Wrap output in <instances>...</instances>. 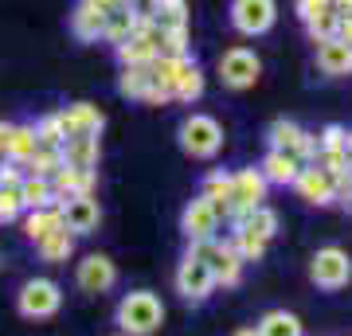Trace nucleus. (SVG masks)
<instances>
[{
	"label": "nucleus",
	"mask_w": 352,
	"mask_h": 336,
	"mask_svg": "<svg viewBox=\"0 0 352 336\" xmlns=\"http://www.w3.org/2000/svg\"><path fill=\"white\" fill-rule=\"evenodd\" d=\"M113 321H118L122 336H153L164 324V305L153 289H133L118 301Z\"/></svg>",
	"instance_id": "obj_1"
},
{
	"label": "nucleus",
	"mask_w": 352,
	"mask_h": 336,
	"mask_svg": "<svg viewBox=\"0 0 352 336\" xmlns=\"http://www.w3.org/2000/svg\"><path fill=\"white\" fill-rule=\"evenodd\" d=\"M176 141H180L184 157H192V161H215L219 149H223V125L215 122L212 113H188L176 129Z\"/></svg>",
	"instance_id": "obj_2"
},
{
	"label": "nucleus",
	"mask_w": 352,
	"mask_h": 336,
	"mask_svg": "<svg viewBox=\"0 0 352 336\" xmlns=\"http://www.w3.org/2000/svg\"><path fill=\"white\" fill-rule=\"evenodd\" d=\"M188 250L196 254V258L212 270L215 278V286H223V289H235L243 282V266L247 262L239 258V250L231 247V238H204V243H188Z\"/></svg>",
	"instance_id": "obj_3"
},
{
	"label": "nucleus",
	"mask_w": 352,
	"mask_h": 336,
	"mask_svg": "<svg viewBox=\"0 0 352 336\" xmlns=\"http://www.w3.org/2000/svg\"><path fill=\"white\" fill-rule=\"evenodd\" d=\"M63 309V286L55 278H28L16 293V313L24 321H47Z\"/></svg>",
	"instance_id": "obj_4"
},
{
	"label": "nucleus",
	"mask_w": 352,
	"mask_h": 336,
	"mask_svg": "<svg viewBox=\"0 0 352 336\" xmlns=\"http://www.w3.org/2000/svg\"><path fill=\"white\" fill-rule=\"evenodd\" d=\"M309 282H314L317 289H325V293L344 289L352 282V258H349V250L321 247L314 258H309Z\"/></svg>",
	"instance_id": "obj_5"
},
{
	"label": "nucleus",
	"mask_w": 352,
	"mask_h": 336,
	"mask_svg": "<svg viewBox=\"0 0 352 336\" xmlns=\"http://www.w3.org/2000/svg\"><path fill=\"white\" fill-rule=\"evenodd\" d=\"M215 71H219V82L227 90H251L263 75V59L251 47H227L215 63Z\"/></svg>",
	"instance_id": "obj_6"
},
{
	"label": "nucleus",
	"mask_w": 352,
	"mask_h": 336,
	"mask_svg": "<svg viewBox=\"0 0 352 336\" xmlns=\"http://www.w3.org/2000/svg\"><path fill=\"white\" fill-rule=\"evenodd\" d=\"M266 180L258 168H239V172H231V203H227V223H239L247 212L254 208H263L266 199Z\"/></svg>",
	"instance_id": "obj_7"
},
{
	"label": "nucleus",
	"mask_w": 352,
	"mask_h": 336,
	"mask_svg": "<svg viewBox=\"0 0 352 336\" xmlns=\"http://www.w3.org/2000/svg\"><path fill=\"white\" fill-rule=\"evenodd\" d=\"M266 145L278 153H289V157H298L302 164H314L317 157V137L314 133H305L298 122H289V117H278V122H270V129H266Z\"/></svg>",
	"instance_id": "obj_8"
},
{
	"label": "nucleus",
	"mask_w": 352,
	"mask_h": 336,
	"mask_svg": "<svg viewBox=\"0 0 352 336\" xmlns=\"http://www.w3.org/2000/svg\"><path fill=\"white\" fill-rule=\"evenodd\" d=\"M278 24V0H231V27L239 36H266Z\"/></svg>",
	"instance_id": "obj_9"
},
{
	"label": "nucleus",
	"mask_w": 352,
	"mask_h": 336,
	"mask_svg": "<svg viewBox=\"0 0 352 336\" xmlns=\"http://www.w3.org/2000/svg\"><path fill=\"white\" fill-rule=\"evenodd\" d=\"M176 293L188 301V305H204V301L215 293V278H212V270L204 266L192 250H184V258H180V266H176Z\"/></svg>",
	"instance_id": "obj_10"
},
{
	"label": "nucleus",
	"mask_w": 352,
	"mask_h": 336,
	"mask_svg": "<svg viewBox=\"0 0 352 336\" xmlns=\"http://www.w3.org/2000/svg\"><path fill=\"white\" fill-rule=\"evenodd\" d=\"M118 63L122 67H149L157 55H161V27L157 24H138V32L129 39H122L118 47H113Z\"/></svg>",
	"instance_id": "obj_11"
},
{
	"label": "nucleus",
	"mask_w": 352,
	"mask_h": 336,
	"mask_svg": "<svg viewBox=\"0 0 352 336\" xmlns=\"http://www.w3.org/2000/svg\"><path fill=\"white\" fill-rule=\"evenodd\" d=\"M75 286L82 293H110L118 286V266L110 254H87L75 266Z\"/></svg>",
	"instance_id": "obj_12"
},
{
	"label": "nucleus",
	"mask_w": 352,
	"mask_h": 336,
	"mask_svg": "<svg viewBox=\"0 0 352 336\" xmlns=\"http://www.w3.org/2000/svg\"><path fill=\"white\" fill-rule=\"evenodd\" d=\"M219 223H223V219H219V212H215V208H212V203H208L204 196H196V199L188 203V208L180 212V235L188 238V243H204V238H215Z\"/></svg>",
	"instance_id": "obj_13"
},
{
	"label": "nucleus",
	"mask_w": 352,
	"mask_h": 336,
	"mask_svg": "<svg viewBox=\"0 0 352 336\" xmlns=\"http://www.w3.org/2000/svg\"><path fill=\"white\" fill-rule=\"evenodd\" d=\"M59 215H63V227L71 235H90V231H98L102 223V208L94 196H71L59 203Z\"/></svg>",
	"instance_id": "obj_14"
},
{
	"label": "nucleus",
	"mask_w": 352,
	"mask_h": 336,
	"mask_svg": "<svg viewBox=\"0 0 352 336\" xmlns=\"http://www.w3.org/2000/svg\"><path fill=\"white\" fill-rule=\"evenodd\" d=\"M289 188H294L309 208H329V203H333V176L321 172L317 164H302V172L294 176Z\"/></svg>",
	"instance_id": "obj_15"
},
{
	"label": "nucleus",
	"mask_w": 352,
	"mask_h": 336,
	"mask_svg": "<svg viewBox=\"0 0 352 336\" xmlns=\"http://www.w3.org/2000/svg\"><path fill=\"white\" fill-rule=\"evenodd\" d=\"M51 188H55V199L63 203L71 196H94V188H98V172L94 168H59V172L51 176Z\"/></svg>",
	"instance_id": "obj_16"
},
{
	"label": "nucleus",
	"mask_w": 352,
	"mask_h": 336,
	"mask_svg": "<svg viewBox=\"0 0 352 336\" xmlns=\"http://www.w3.org/2000/svg\"><path fill=\"white\" fill-rule=\"evenodd\" d=\"M106 8L102 4H94V0H78L75 12H71V32H75V39H82V43H98L102 39V27H106Z\"/></svg>",
	"instance_id": "obj_17"
},
{
	"label": "nucleus",
	"mask_w": 352,
	"mask_h": 336,
	"mask_svg": "<svg viewBox=\"0 0 352 336\" xmlns=\"http://www.w3.org/2000/svg\"><path fill=\"white\" fill-rule=\"evenodd\" d=\"M317 71L329 78H344L352 75V47L344 43V39H321L317 43Z\"/></svg>",
	"instance_id": "obj_18"
},
{
	"label": "nucleus",
	"mask_w": 352,
	"mask_h": 336,
	"mask_svg": "<svg viewBox=\"0 0 352 336\" xmlns=\"http://www.w3.org/2000/svg\"><path fill=\"white\" fill-rule=\"evenodd\" d=\"M59 117L67 125V137H75V133H94L98 137L102 125H106V113L94 102H71L67 110H59Z\"/></svg>",
	"instance_id": "obj_19"
},
{
	"label": "nucleus",
	"mask_w": 352,
	"mask_h": 336,
	"mask_svg": "<svg viewBox=\"0 0 352 336\" xmlns=\"http://www.w3.org/2000/svg\"><path fill=\"white\" fill-rule=\"evenodd\" d=\"M63 153V164L67 168H98V157H102V141L94 133H75L59 145Z\"/></svg>",
	"instance_id": "obj_20"
},
{
	"label": "nucleus",
	"mask_w": 352,
	"mask_h": 336,
	"mask_svg": "<svg viewBox=\"0 0 352 336\" xmlns=\"http://www.w3.org/2000/svg\"><path fill=\"white\" fill-rule=\"evenodd\" d=\"M258 172H263V180H266V184L289 188V184H294V176L302 172V161H298V157H289V153L266 149L263 164H258Z\"/></svg>",
	"instance_id": "obj_21"
},
{
	"label": "nucleus",
	"mask_w": 352,
	"mask_h": 336,
	"mask_svg": "<svg viewBox=\"0 0 352 336\" xmlns=\"http://www.w3.org/2000/svg\"><path fill=\"white\" fill-rule=\"evenodd\" d=\"M20 208L24 212H39V208H59V199H55V188H51L47 176H28L20 180Z\"/></svg>",
	"instance_id": "obj_22"
},
{
	"label": "nucleus",
	"mask_w": 352,
	"mask_h": 336,
	"mask_svg": "<svg viewBox=\"0 0 352 336\" xmlns=\"http://www.w3.org/2000/svg\"><path fill=\"white\" fill-rule=\"evenodd\" d=\"M254 333L258 336H305V324H302L298 313L270 309V313H263V321L254 324Z\"/></svg>",
	"instance_id": "obj_23"
},
{
	"label": "nucleus",
	"mask_w": 352,
	"mask_h": 336,
	"mask_svg": "<svg viewBox=\"0 0 352 336\" xmlns=\"http://www.w3.org/2000/svg\"><path fill=\"white\" fill-rule=\"evenodd\" d=\"M204 87H208V78H204L200 63L192 59L184 71H180V78H176V90H173V102H180V106H192V102L204 98Z\"/></svg>",
	"instance_id": "obj_24"
},
{
	"label": "nucleus",
	"mask_w": 352,
	"mask_h": 336,
	"mask_svg": "<svg viewBox=\"0 0 352 336\" xmlns=\"http://www.w3.org/2000/svg\"><path fill=\"white\" fill-rule=\"evenodd\" d=\"M200 196L212 203L215 212H219V219H227V203H231V172L212 168V172L204 176V192H200Z\"/></svg>",
	"instance_id": "obj_25"
},
{
	"label": "nucleus",
	"mask_w": 352,
	"mask_h": 336,
	"mask_svg": "<svg viewBox=\"0 0 352 336\" xmlns=\"http://www.w3.org/2000/svg\"><path fill=\"white\" fill-rule=\"evenodd\" d=\"M231 227H239V231H251L254 238H263V243H270V238L278 235V212L274 208H254V212H247L239 219V223H231Z\"/></svg>",
	"instance_id": "obj_26"
},
{
	"label": "nucleus",
	"mask_w": 352,
	"mask_h": 336,
	"mask_svg": "<svg viewBox=\"0 0 352 336\" xmlns=\"http://www.w3.org/2000/svg\"><path fill=\"white\" fill-rule=\"evenodd\" d=\"M36 250H39V258L43 262H51V266H59V262H67L71 254H75V235L71 231H51L47 238H39L36 243Z\"/></svg>",
	"instance_id": "obj_27"
},
{
	"label": "nucleus",
	"mask_w": 352,
	"mask_h": 336,
	"mask_svg": "<svg viewBox=\"0 0 352 336\" xmlns=\"http://www.w3.org/2000/svg\"><path fill=\"white\" fill-rule=\"evenodd\" d=\"M51 231H63V215H59V208H39V212H28V219H24L28 243L47 238Z\"/></svg>",
	"instance_id": "obj_28"
},
{
	"label": "nucleus",
	"mask_w": 352,
	"mask_h": 336,
	"mask_svg": "<svg viewBox=\"0 0 352 336\" xmlns=\"http://www.w3.org/2000/svg\"><path fill=\"white\" fill-rule=\"evenodd\" d=\"M149 90H153L149 67H122V75H118V94H122V98L145 102V94H149Z\"/></svg>",
	"instance_id": "obj_29"
},
{
	"label": "nucleus",
	"mask_w": 352,
	"mask_h": 336,
	"mask_svg": "<svg viewBox=\"0 0 352 336\" xmlns=\"http://www.w3.org/2000/svg\"><path fill=\"white\" fill-rule=\"evenodd\" d=\"M59 168H63V153L55 149V145H36V153H32L28 164H24L28 176H47V180L59 172Z\"/></svg>",
	"instance_id": "obj_30"
},
{
	"label": "nucleus",
	"mask_w": 352,
	"mask_h": 336,
	"mask_svg": "<svg viewBox=\"0 0 352 336\" xmlns=\"http://www.w3.org/2000/svg\"><path fill=\"white\" fill-rule=\"evenodd\" d=\"M153 24L161 32H173V27H188V0H161L157 4V16Z\"/></svg>",
	"instance_id": "obj_31"
},
{
	"label": "nucleus",
	"mask_w": 352,
	"mask_h": 336,
	"mask_svg": "<svg viewBox=\"0 0 352 336\" xmlns=\"http://www.w3.org/2000/svg\"><path fill=\"white\" fill-rule=\"evenodd\" d=\"M138 24H141V20H133V16L126 12V8H118V12H110V16H106V27H102V39L118 47L122 39H129L133 32H138Z\"/></svg>",
	"instance_id": "obj_32"
},
{
	"label": "nucleus",
	"mask_w": 352,
	"mask_h": 336,
	"mask_svg": "<svg viewBox=\"0 0 352 336\" xmlns=\"http://www.w3.org/2000/svg\"><path fill=\"white\" fill-rule=\"evenodd\" d=\"M36 129L32 125H12V145H8V157L4 161H16V164H28V157L36 153Z\"/></svg>",
	"instance_id": "obj_33"
},
{
	"label": "nucleus",
	"mask_w": 352,
	"mask_h": 336,
	"mask_svg": "<svg viewBox=\"0 0 352 336\" xmlns=\"http://www.w3.org/2000/svg\"><path fill=\"white\" fill-rule=\"evenodd\" d=\"M32 129H36V141H39V145H55V149H59V145L67 141V125H63V117H59V113L39 117Z\"/></svg>",
	"instance_id": "obj_34"
},
{
	"label": "nucleus",
	"mask_w": 352,
	"mask_h": 336,
	"mask_svg": "<svg viewBox=\"0 0 352 336\" xmlns=\"http://www.w3.org/2000/svg\"><path fill=\"white\" fill-rule=\"evenodd\" d=\"M231 247L239 250L243 262H258L266 254V247H270V243H263V238H254L251 231H239V227H235V231H231Z\"/></svg>",
	"instance_id": "obj_35"
},
{
	"label": "nucleus",
	"mask_w": 352,
	"mask_h": 336,
	"mask_svg": "<svg viewBox=\"0 0 352 336\" xmlns=\"http://www.w3.org/2000/svg\"><path fill=\"white\" fill-rule=\"evenodd\" d=\"M337 24H340V16L333 12V8H321L314 20H305V32H309V39H314V43H321V39L337 36Z\"/></svg>",
	"instance_id": "obj_36"
},
{
	"label": "nucleus",
	"mask_w": 352,
	"mask_h": 336,
	"mask_svg": "<svg viewBox=\"0 0 352 336\" xmlns=\"http://www.w3.org/2000/svg\"><path fill=\"white\" fill-rule=\"evenodd\" d=\"M188 27H173V32H161V55H192L188 43Z\"/></svg>",
	"instance_id": "obj_37"
},
{
	"label": "nucleus",
	"mask_w": 352,
	"mask_h": 336,
	"mask_svg": "<svg viewBox=\"0 0 352 336\" xmlns=\"http://www.w3.org/2000/svg\"><path fill=\"white\" fill-rule=\"evenodd\" d=\"M314 164L321 168V172H329V176H340L344 168H349V157H344V149H317Z\"/></svg>",
	"instance_id": "obj_38"
},
{
	"label": "nucleus",
	"mask_w": 352,
	"mask_h": 336,
	"mask_svg": "<svg viewBox=\"0 0 352 336\" xmlns=\"http://www.w3.org/2000/svg\"><path fill=\"white\" fill-rule=\"evenodd\" d=\"M20 215H24V208H20V192H16V188H0V227L16 223Z\"/></svg>",
	"instance_id": "obj_39"
},
{
	"label": "nucleus",
	"mask_w": 352,
	"mask_h": 336,
	"mask_svg": "<svg viewBox=\"0 0 352 336\" xmlns=\"http://www.w3.org/2000/svg\"><path fill=\"white\" fill-rule=\"evenodd\" d=\"M317 137V149H344V141H349V129H344V125H325V129H321V133H314Z\"/></svg>",
	"instance_id": "obj_40"
},
{
	"label": "nucleus",
	"mask_w": 352,
	"mask_h": 336,
	"mask_svg": "<svg viewBox=\"0 0 352 336\" xmlns=\"http://www.w3.org/2000/svg\"><path fill=\"white\" fill-rule=\"evenodd\" d=\"M333 203L352 208V168H344L340 176H333Z\"/></svg>",
	"instance_id": "obj_41"
},
{
	"label": "nucleus",
	"mask_w": 352,
	"mask_h": 336,
	"mask_svg": "<svg viewBox=\"0 0 352 336\" xmlns=\"http://www.w3.org/2000/svg\"><path fill=\"white\" fill-rule=\"evenodd\" d=\"M157 4L161 0H126V12L141 24H153V16H157Z\"/></svg>",
	"instance_id": "obj_42"
},
{
	"label": "nucleus",
	"mask_w": 352,
	"mask_h": 336,
	"mask_svg": "<svg viewBox=\"0 0 352 336\" xmlns=\"http://www.w3.org/2000/svg\"><path fill=\"white\" fill-rule=\"evenodd\" d=\"M20 180H24V164L0 161V188H20Z\"/></svg>",
	"instance_id": "obj_43"
},
{
	"label": "nucleus",
	"mask_w": 352,
	"mask_h": 336,
	"mask_svg": "<svg viewBox=\"0 0 352 336\" xmlns=\"http://www.w3.org/2000/svg\"><path fill=\"white\" fill-rule=\"evenodd\" d=\"M12 125L16 122H4V117H0V161L8 157V145H12Z\"/></svg>",
	"instance_id": "obj_44"
},
{
	"label": "nucleus",
	"mask_w": 352,
	"mask_h": 336,
	"mask_svg": "<svg viewBox=\"0 0 352 336\" xmlns=\"http://www.w3.org/2000/svg\"><path fill=\"white\" fill-rule=\"evenodd\" d=\"M337 39H344L352 47V16H340V24H337Z\"/></svg>",
	"instance_id": "obj_45"
},
{
	"label": "nucleus",
	"mask_w": 352,
	"mask_h": 336,
	"mask_svg": "<svg viewBox=\"0 0 352 336\" xmlns=\"http://www.w3.org/2000/svg\"><path fill=\"white\" fill-rule=\"evenodd\" d=\"M329 8L337 16H352V0H329Z\"/></svg>",
	"instance_id": "obj_46"
},
{
	"label": "nucleus",
	"mask_w": 352,
	"mask_h": 336,
	"mask_svg": "<svg viewBox=\"0 0 352 336\" xmlns=\"http://www.w3.org/2000/svg\"><path fill=\"white\" fill-rule=\"evenodd\" d=\"M94 4H102L106 12H118V8H126V0H94Z\"/></svg>",
	"instance_id": "obj_47"
},
{
	"label": "nucleus",
	"mask_w": 352,
	"mask_h": 336,
	"mask_svg": "<svg viewBox=\"0 0 352 336\" xmlns=\"http://www.w3.org/2000/svg\"><path fill=\"white\" fill-rule=\"evenodd\" d=\"M344 157H349V168H352V129H349V141H344Z\"/></svg>",
	"instance_id": "obj_48"
},
{
	"label": "nucleus",
	"mask_w": 352,
	"mask_h": 336,
	"mask_svg": "<svg viewBox=\"0 0 352 336\" xmlns=\"http://www.w3.org/2000/svg\"><path fill=\"white\" fill-rule=\"evenodd\" d=\"M231 336H258V333H254V328H235Z\"/></svg>",
	"instance_id": "obj_49"
},
{
	"label": "nucleus",
	"mask_w": 352,
	"mask_h": 336,
	"mask_svg": "<svg viewBox=\"0 0 352 336\" xmlns=\"http://www.w3.org/2000/svg\"><path fill=\"white\" fill-rule=\"evenodd\" d=\"M325 4H329V0H325Z\"/></svg>",
	"instance_id": "obj_50"
}]
</instances>
